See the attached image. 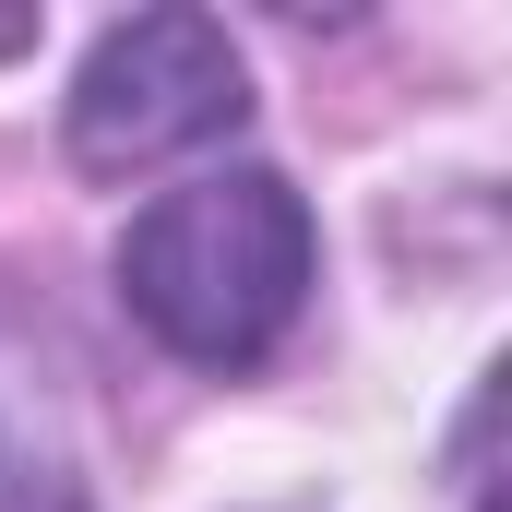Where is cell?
<instances>
[{"instance_id":"1","label":"cell","mask_w":512,"mask_h":512,"mask_svg":"<svg viewBox=\"0 0 512 512\" xmlns=\"http://www.w3.org/2000/svg\"><path fill=\"white\" fill-rule=\"evenodd\" d=\"M120 298L143 334L191 370H251L286 346L310 298V203L274 167H215L191 191H155L120 239Z\"/></svg>"},{"instance_id":"2","label":"cell","mask_w":512,"mask_h":512,"mask_svg":"<svg viewBox=\"0 0 512 512\" xmlns=\"http://www.w3.org/2000/svg\"><path fill=\"white\" fill-rule=\"evenodd\" d=\"M239 120H251V84H239V48H227L215 12H131V24L96 36V60L72 84V155L96 179L227 143Z\"/></svg>"}]
</instances>
